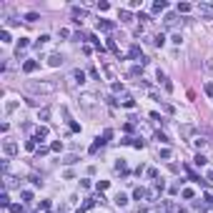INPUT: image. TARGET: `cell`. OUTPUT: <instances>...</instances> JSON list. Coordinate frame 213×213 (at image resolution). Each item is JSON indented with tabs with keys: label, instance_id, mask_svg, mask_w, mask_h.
Returning <instances> with one entry per match:
<instances>
[{
	"label": "cell",
	"instance_id": "obj_3",
	"mask_svg": "<svg viewBox=\"0 0 213 213\" xmlns=\"http://www.w3.org/2000/svg\"><path fill=\"white\" fill-rule=\"evenodd\" d=\"M35 65H38V63H33V60H28V63H25V70H28V73H30V70H35Z\"/></svg>",
	"mask_w": 213,
	"mask_h": 213
},
{
	"label": "cell",
	"instance_id": "obj_5",
	"mask_svg": "<svg viewBox=\"0 0 213 213\" xmlns=\"http://www.w3.org/2000/svg\"><path fill=\"white\" fill-rule=\"evenodd\" d=\"M163 8H166V3H155V5H153V10H155V13H160Z\"/></svg>",
	"mask_w": 213,
	"mask_h": 213
},
{
	"label": "cell",
	"instance_id": "obj_4",
	"mask_svg": "<svg viewBox=\"0 0 213 213\" xmlns=\"http://www.w3.org/2000/svg\"><path fill=\"white\" fill-rule=\"evenodd\" d=\"M48 136V128H38V138H45Z\"/></svg>",
	"mask_w": 213,
	"mask_h": 213
},
{
	"label": "cell",
	"instance_id": "obj_1",
	"mask_svg": "<svg viewBox=\"0 0 213 213\" xmlns=\"http://www.w3.org/2000/svg\"><path fill=\"white\" fill-rule=\"evenodd\" d=\"M15 151H18V146L13 143V140H8V143H5V153H10V155H13Z\"/></svg>",
	"mask_w": 213,
	"mask_h": 213
},
{
	"label": "cell",
	"instance_id": "obj_2",
	"mask_svg": "<svg viewBox=\"0 0 213 213\" xmlns=\"http://www.w3.org/2000/svg\"><path fill=\"white\" fill-rule=\"evenodd\" d=\"M116 203L120 206V208H125V203H128V198H125L123 193H118V198H116Z\"/></svg>",
	"mask_w": 213,
	"mask_h": 213
}]
</instances>
